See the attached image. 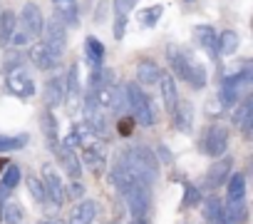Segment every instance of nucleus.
<instances>
[{"mask_svg":"<svg viewBox=\"0 0 253 224\" xmlns=\"http://www.w3.org/2000/svg\"><path fill=\"white\" fill-rule=\"evenodd\" d=\"M228 199H243L246 197V177L241 172L228 174Z\"/></svg>","mask_w":253,"mask_h":224,"instance_id":"obj_30","label":"nucleus"},{"mask_svg":"<svg viewBox=\"0 0 253 224\" xmlns=\"http://www.w3.org/2000/svg\"><path fill=\"white\" fill-rule=\"evenodd\" d=\"M122 197L126 199V207H129L132 219H144V217L149 214V207H152V187H147V184L139 182V184L129 187Z\"/></svg>","mask_w":253,"mask_h":224,"instance_id":"obj_3","label":"nucleus"},{"mask_svg":"<svg viewBox=\"0 0 253 224\" xmlns=\"http://www.w3.org/2000/svg\"><path fill=\"white\" fill-rule=\"evenodd\" d=\"M40 122H42V132H45V137H47L50 150L57 155V150H60V145H57V120H55V115H52V110H45V112H42Z\"/></svg>","mask_w":253,"mask_h":224,"instance_id":"obj_21","label":"nucleus"},{"mask_svg":"<svg viewBox=\"0 0 253 224\" xmlns=\"http://www.w3.org/2000/svg\"><path fill=\"white\" fill-rule=\"evenodd\" d=\"M204 219L209 224H226V217H223V204L216 199V197H209L204 202Z\"/></svg>","mask_w":253,"mask_h":224,"instance_id":"obj_26","label":"nucleus"},{"mask_svg":"<svg viewBox=\"0 0 253 224\" xmlns=\"http://www.w3.org/2000/svg\"><path fill=\"white\" fill-rule=\"evenodd\" d=\"M55 20L62 23L65 28H77L80 23V10H77V0H55Z\"/></svg>","mask_w":253,"mask_h":224,"instance_id":"obj_11","label":"nucleus"},{"mask_svg":"<svg viewBox=\"0 0 253 224\" xmlns=\"http://www.w3.org/2000/svg\"><path fill=\"white\" fill-rule=\"evenodd\" d=\"M52 3H55V0H52Z\"/></svg>","mask_w":253,"mask_h":224,"instance_id":"obj_48","label":"nucleus"},{"mask_svg":"<svg viewBox=\"0 0 253 224\" xmlns=\"http://www.w3.org/2000/svg\"><path fill=\"white\" fill-rule=\"evenodd\" d=\"M194 43L204 48L211 57H218V35L211 25H196L194 28Z\"/></svg>","mask_w":253,"mask_h":224,"instance_id":"obj_12","label":"nucleus"},{"mask_svg":"<svg viewBox=\"0 0 253 224\" xmlns=\"http://www.w3.org/2000/svg\"><path fill=\"white\" fill-rule=\"evenodd\" d=\"M82 162H84V167H89V172H92L94 177H99V174L104 172V167H107V152H104V147H102V145H97V147H84Z\"/></svg>","mask_w":253,"mask_h":224,"instance_id":"obj_13","label":"nucleus"},{"mask_svg":"<svg viewBox=\"0 0 253 224\" xmlns=\"http://www.w3.org/2000/svg\"><path fill=\"white\" fill-rule=\"evenodd\" d=\"M132 224H149V222H147V217H144V219H132Z\"/></svg>","mask_w":253,"mask_h":224,"instance_id":"obj_45","label":"nucleus"},{"mask_svg":"<svg viewBox=\"0 0 253 224\" xmlns=\"http://www.w3.org/2000/svg\"><path fill=\"white\" fill-rule=\"evenodd\" d=\"M42 38H45L42 45L47 48V53H50L55 60H60V57L65 55V48H67V28L52 18L50 23H45V28H42Z\"/></svg>","mask_w":253,"mask_h":224,"instance_id":"obj_4","label":"nucleus"},{"mask_svg":"<svg viewBox=\"0 0 253 224\" xmlns=\"http://www.w3.org/2000/svg\"><path fill=\"white\" fill-rule=\"evenodd\" d=\"M42 187H45V194L52 202V207L55 209L62 207V202H65V184H62V177L57 174V169L52 165L42 167Z\"/></svg>","mask_w":253,"mask_h":224,"instance_id":"obj_7","label":"nucleus"},{"mask_svg":"<svg viewBox=\"0 0 253 224\" xmlns=\"http://www.w3.org/2000/svg\"><path fill=\"white\" fill-rule=\"evenodd\" d=\"M159 87H162V97L169 112H174L176 102H179V92H176V82L174 75H159Z\"/></svg>","mask_w":253,"mask_h":224,"instance_id":"obj_20","label":"nucleus"},{"mask_svg":"<svg viewBox=\"0 0 253 224\" xmlns=\"http://www.w3.org/2000/svg\"><path fill=\"white\" fill-rule=\"evenodd\" d=\"M94 217H97V202H92V199H82V202L72 209V214H70V224H92Z\"/></svg>","mask_w":253,"mask_h":224,"instance_id":"obj_18","label":"nucleus"},{"mask_svg":"<svg viewBox=\"0 0 253 224\" xmlns=\"http://www.w3.org/2000/svg\"><path fill=\"white\" fill-rule=\"evenodd\" d=\"M28 187H30V194L35 197V202H40V204H45V202H47V194H45L42 179H38V177L33 174V177H28Z\"/></svg>","mask_w":253,"mask_h":224,"instance_id":"obj_36","label":"nucleus"},{"mask_svg":"<svg viewBox=\"0 0 253 224\" xmlns=\"http://www.w3.org/2000/svg\"><path fill=\"white\" fill-rule=\"evenodd\" d=\"M162 13H164V5H152V8H147V10L139 13V23H142L144 28H154V25L159 23Z\"/></svg>","mask_w":253,"mask_h":224,"instance_id":"obj_33","label":"nucleus"},{"mask_svg":"<svg viewBox=\"0 0 253 224\" xmlns=\"http://www.w3.org/2000/svg\"><path fill=\"white\" fill-rule=\"evenodd\" d=\"M124 97H126V107L132 110L134 122H139V125H144V127H152V125L157 122V112H154L149 97L142 92L139 85H134V82L124 85Z\"/></svg>","mask_w":253,"mask_h":224,"instance_id":"obj_2","label":"nucleus"},{"mask_svg":"<svg viewBox=\"0 0 253 224\" xmlns=\"http://www.w3.org/2000/svg\"><path fill=\"white\" fill-rule=\"evenodd\" d=\"M223 105H236L238 102V85L233 82V80H223V85H221V97H218Z\"/></svg>","mask_w":253,"mask_h":224,"instance_id":"obj_34","label":"nucleus"},{"mask_svg":"<svg viewBox=\"0 0 253 224\" xmlns=\"http://www.w3.org/2000/svg\"><path fill=\"white\" fill-rule=\"evenodd\" d=\"M62 102H65V80L55 75L45 85V105H47V110H52V107H57Z\"/></svg>","mask_w":253,"mask_h":224,"instance_id":"obj_17","label":"nucleus"},{"mask_svg":"<svg viewBox=\"0 0 253 224\" xmlns=\"http://www.w3.org/2000/svg\"><path fill=\"white\" fill-rule=\"evenodd\" d=\"M139 0H114V18H126Z\"/></svg>","mask_w":253,"mask_h":224,"instance_id":"obj_37","label":"nucleus"},{"mask_svg":"<svg viewBox=\"0 0 253 224\" xmlns=\"http://www.w3.org/2000/svg\"><path fill=\"white\" fill-rule=\"evenodd\" d=\"M40 224H60V222H40Z\"/></svg>","mask_w":253,"mask_h":224,"instance_id":"obj_46","label":"nucleus"},{"mask_svg":"<svg viewBox=\"0 0 253 224\" xmlns=\"http://www.w3.org/2000/svg\"><path fill=\"white\" fill-rule=\"evenodd\" d=\"M8 90L15 95V97H33L35 95V82H33V77L23 70V67H18V70H10L8 75Z\"/></svg>","mask_w":253,"mask_h":224,"instance_id":"obj_8","label":"nucleus"},{"mask_svg":"<svg viewBox=\"0 0 253 224\" xmlns=\"http://www.w3.org/2000/svg\"><path fill=\"white\" fill-rule=\"evenodd\" d=\"M201 147H204V152L211 155V157H223L226 150H228V130L221 127V125H211V127L204 132Z\"/></svg>","mask_w":253,"mask_h":224,"instance_id":"obj_5","label":"nucleus"},{"mask_svg":"<svg viewBox=\"0 0 253 224\" xmlns=\"http://www.w3.org/2000/svg\"><path fill=\"white\" fill-rule=\"evenodd\" d=\"M42 28H45V18L40 8L35 3H28L20 13V30L28 35V40H38L42 35Z\"/></svg>","mask_w":253,"mask_h":224,"instance_id":"obj_6","label":"nucleus"},{"mask_svg":"<svg viewBox=\"0 0 253 224\" xmlns=\"http://www.w3.org/2000/svg\"><path fill=\"white\" fill-rule=\"evenodd\" d=\"M57 157H60V162H62V167H65V172L72 177V179H80V174H82V162L77 160V155H75V150H65L62 145H60V150H57Z\"/></svg>","mask_w":253,"mask_h":224,"instance_id":"obj_25","label":"nucleus"},{"mask_svg":"<svg viewBox=\"0 0 253 224\" xmlns=\"http://www.w3.org/2000/svg\"><path fill=\"white\" fill-rule=\"evenodd\" d=\"M201 202V189L196 184H184V199H181V209H191Z\"/></svg>","mask_w":253,"mask_h":224,"instance_id":"obj_35","label":"nucleus"},{"mask_svg":"<svg viewBox=\"0 0 253 224\" xmlns=\"http://www.w3.org/2000/svg\"><path fill=\"white\" fill-rule=\"evenodd\" d=\"M236 50H238V33L223 30V33L218 35V55L228 57V55H233Z\"/></svg>","mask_w":253,"mask_h":224,"instance_id":"obj_29","label":"nucleus"},{"mask_svg":"<svg viewBox=\"0 0 253 224\" xmlns=\"http://www.w3.org/2000/svg\"><path fill=\"white\" fill-rule=\"evenodd\" d=\"M20 60H23V57H20V53H18V50H15V53H8V55H5V60H3V72L8 75L10 70H18Z\"/></svg>","mask_w":253,"mask_h":224,"instance_id":"obj_38","label":"nucleus"},{"mask_svg":"<svg viewBox=\"0 0 253 224\" xmlns=\"http://www.w3.org/2000/svg\"><path fill=\"white\" fill-rule=\"evenodd\" d=\"M206 112H209V115H221V112H223V102H221L218 97H216V100H209Z\"/></svg>","mask_w":253,"mask_h":224,"instance_id":"obj_41","label":"nucleus"},{"mask_svg":"<svg viewBox=\"0 0 253 224\" xmlns=\"http://www.w3.org/2000/svg\"><path fill=\"white\" fill-rule=\"evenodd\" d=\"M75 135H77V140H80V145L82 147H97V145H102V140L82 122V125H75V130H72Z\"/></svg>","mask_w":253,"mask_h":224,"instance_id":"obj_32","label":"nucleus"},{"mask_svg":"<svg viewBox=\"0 0 253 224\" xmlns=\"http://www.w3.org/2000/svg\"><path fill=\"white\" fill-rule=\"evenodd\" d=\"M0 214H3L5 224H23L25 222V209L15 199H5L3 204H0Z\"/></svg>","mask_w":253,"mask_h":224,"instance_id":"obj_22","label":"nucleus"},{"mask_svg":"<svg viewBox=\"0 0 253 224\" xmlns=\"http://www.w3.org/2000/svg\"><path fill=\"white\" fill-rule=\"evenodd\" d=\"M80 95H82V87H80V65H72L70 72H67V80H65V102L70 110H75V105L80 102Z\"/></svg>","mask_w":253,"mask_h":224,"instance_id":"obj_14","label":"nucleus"},{"mask_svg":"<svg viewBox=\"0 0 253 224\" xmlns=\"http://www.w3.org/2000/svg\"><path fill=\"white\" fill-rule=\"evenodd\" d=\"M28 57H30V62L38 67V70H52L55 67V57L47 53V48L42 45V43H33L30 48H28Z\"/></svg>","mask_w":253,"mask_h":224,"instance_id":"obj_16","label":"nucleus"},{"mask_svg":"<svg viewBox=\"0 0 253 224\" xmlns=\"http://www.w3.org/2000/svg\"><path fill=\"white\" fill-rule=\"evenodd\" d=\"M124 28H126V18H117V23H114V40H122L124 38Z\"/></svg>","mask_w":253,"mask_h":224,"instance_id":"obj_42","label":"nucleus"},{"mask_svg":"<svg viewBox=\"0 0 253 224\" xmlns=\"http://www.w3.org/2000/svg\"><path fill=\"white\" fill-rule=\"evenodd\" d=\"M159 75H162V70L157 67L154 60H139V65H137L139 85H154V82H159Z\"/></svg>","mask_w":253,"mask_h":224,"instance_id":"obj_24","label":"nucleus"},{"mask_svg":"<svg viewBox=\"0 0 253 224\" xmlns=\"http://www.w3.org/2000/svg\"><path fill=\"white\" fill-rule=\"evenodd\" d=\"M231 169H233V157H221L218 162H213V165L209 167L206 177H204L206 187H209V189H216V187H221V184L228 179Z\"/></svg>","mask_w":253,"mask_h":224,"instance_id":"obj_10","label":"nucleus"},{"mask_svg":"<svg viewBox=\"0 0 253 224\" xmlns=\"http://www.w3.org/2000/svg\"><path fill=\"white\" fill-rule=\"evenodd\" d=\"M186 3H191V0H186Z\"/></svg>","mask_w":253,"mask_h":224,"instance_id":"obj_47","label":"nucleus"},{"mask_svg":"<svg viewBox=\"0 0 253 224\" xmlns=\"http://www.w3.org/2000/svg\"><path fill=\"white\" fill-rule=\"evenodd\" d=\"M84 53H87V60H89L92 67L102 65V57H104V45H102V40H97L94 35H89V38L84 40Z\"/></svg>","mask_w":253,"mask_h":224,"instance_id":"obj_28","label":"nucleus"},{"mask_svg":"<svg viewBox=\"0 0 253 224\" xmlns=\"http://www.w3.org/2000/svg\"><path fill=\"white\" fill-rule=\"evenodd\" d=\"M62 147H65V150H75V147H80V140H77V135H75V132H70V135L65 137Z\"/></svg>","mask_w":253,"mask_h":224,"instance_id":"obj_43","label":"nucleus"},{"mask_svg":"<svg viewBox=\"0 0 253 224\" xmlns=\"http://www.w3.org/2000/svg\"><path fill=\"white\" fill-rule=\"evenodd\" d=\"M184 80L194 87V90H201L204 85H206V67L201 65V62H196L191 55H189V60H186V70H184Z\"/></svg>","mask_w":253,"mask_h":224,"instance_id":"obj_19","label":"nucleus"},{"mask_svg":"<svg viewBox=\"0 0 253 224\" xmlns=\"http://www.w3.org/2000/svg\"><path fill=\"white\" fill-rule=\"evenodd\" d=\"M8 165H10V162H8V160H0V174H3V172H5V169H8Z\"/></svg>","mask_w":253,"mask_h":224,"instance_id":"obj_44","label":"nucleus"},{"mask_svg":"<svg viewBox=\"0 0 253 224\" xmlns=\"http://www.w3.org/2000/svg\"><path fill=\"white\" fill-rule=\"evenodd\" d=\"M20 182V167L18 165H8V169L3 172V182H0V204L8 199V194L18 187Z\"/></svg>","mask_w":253,"mask_h":224,"instance_id":"obj_23","label":"nucleus"},{"mask_svg":"<svg viewBox=\"0 0 253 224\" xmlns=\"http://www.w3.org/2000/svg\"><path fill=\"white\" fill-rule=\"evenodd\" d=\"M67 192H70V197H72V199H80V197L84 194V184H82L80 179H72V184H70V189H67Z\"/></svg>","mask_w":253,"mask_h":224,"instance_id":"obj_40","label":"nucleus"},{"mask_svg":"<svg viewBox=\"0 0 253 224\" xmlns=\"http://www.w3.org/2000/svg\"><path fill=\"white\" fill-rule=\"evenodd\" d=\"M122 162L129 167V172L147 187H152L157 182V157L149 147L144 145H137V147H129L124 155H122Z\"/></svg>","mask_w":253,"mask_h":224,"instance_id":"obj_1","label":"nucleus"},{"mask_svg":"<svg viewBox=\"0 0 253 224\" xmlns=\"http://www.w3.org/2000/svg\"><path fill=\"white\" fill-rule=\"evenodd\" d=\"M109 184L119 192V194H124L129 187H134V184H139V179L129 172V167H126L124 162H122V157L114 162V167H112V172H109Z\"/></svg>","mask_w":253,"mask_h":224,"instance_id":"obj_9","label":"nucleus"},{"mask_svg":"<svg viewBox=\"0 0 253 224\" xmlns=\"http://www.w3.org/2000/svg\"><path fill=\"white\" fill-rule=\"evenodd\" d=\"M171 117H174V127L179 132H191L194 130V107L189 102H176Z\"/></svg>","mask_w":253,"mask_h":224,"instance_id":"obj_15","label":"nucleus"},{"mask_svg":"<svg viewBox=\"0 0 253 224\" xmlns=\"http://www.w3.org/2000/svg\"><path fill=\"white\" fill-rule=\"evenodd\" d=\"M15 13L5 10V13H0V48H8L10 45V35L15 30Z\"/></svg>","mask_w":253,"mask_h":224,"instance_id":"obj_27","label":"nucleus"},{"mask_svg":"<svg viewBox=\"0 0 253 224\" xmlns=\"http://www.w3.org/2000/svg\"><path fill=\"white\" fill-rule=\"evenodd\" d=\"M117 127H119V135H124V137H126V135H132V130H134V117H132V115L122 117Z\"/></svg>","mask_w":253,"mask_h":224,"instance_id":"obj_39","label":"nucleus"},{"mask_svg":"<svg viewBox=\"0 0 253 224\" xmlns=\"http://www.w3.org/2000/svg\"><path fill=\"white\" fill-rule=\"evenodd\" d=\"M28 135H0V152H13V150H23L28 145Z\"/></svg>","mask_w":253,"mask_h":224,"instance_id":"obj_31","label":"nucleus"}]
</instances>
